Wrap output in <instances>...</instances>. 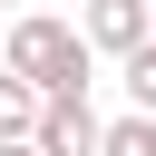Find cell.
<instances>
[{
	"label": "cell",
	"instance_id": "3957f363",
	"mask_svg": "<svg viewBox=\"0 0 156 156\" xmlns=\"http://www.w3.org/2000/svg\"><path fill=\"white\" fill-rule=\"evenodd\" d=\"M29 146H39V156H98V146H107V117H98L88 98H49Z\"/></svg>",
	"mask_w": 156,
	"mask_h": 156
},
{
	"label": "cell",
	"instance_id": "6da1fadb",
	"mask_svg": "<svg viewBox=\"0 0 156 156\" xmlns=\"http://www.w3.org/2000/svg\"><path fill=\"white\" fill-rule=\"evenodd\" d=\"M0 68H20L39 98H88V68H98V49H88V29H78V20L20 10V20H10V58H0Z\"/></svg>",
	"mask_w": 156,
	"mask_h": 156
},
{
	"label": "cell",
	"instance_id": "5b68a950",
	"mask_svg": "<svg viewBox=\"0 0 156 156\" xmlns=\"http://www.w3.org/2000/svg\"><path fill=\"white\" fill-rule=\"evenodd\" d=\"M98 156H156V117H146V107L107 117V146H98Z\"/></svg>",
	"mask_w": 156,
	"mask_h": 156
},
{
	"label": "cell",
	"instance_id": "52a82bcc",
	"mask_svg": "<svg viewBox=\"0 0 156 156\" xmlns=\"http://www.w3.org/2000/svg\"><path fill=\"white\" fill-rule=\"evenodd\" d=\"M0 156H39V146H29V136H20V146H0Z\"/></svg>",
	"mask_w": 156,
	"mask_h": 156
},
{
	"label": "cell",
	"instance_id": "8992f818",
	"mask_svg": "<svg viewBox=\"0 0 156 156\" xmlns=\"http://www.w3.org/2000/svg\"><path fill=\"white\" fill-rule=\"evenodd\" d=\"M117 78H127V107H146V117H156V39H146V49H127V58H117Z\"/></svg>",
	"mask_w": 156,
	"mask_h": 156
},
{
	"label": "cell",
	"instance_id": "7a4b0ae2",
	"mask_svg": "<svg viewBox=\"0 0 156 156\" xmlns=\"http://www.w3.org/2000/svg\"><path fill=\"white\" fill-rule=\"evenodd\" d=\"M78 29H88V49H98V58H127V49H146V39H156V0H88V10H78Z\"/></svg>",
	"mask_w": 156,
	"mask_h": 156
},
{
	"label": "cell",
	"instance_id": "277c9868",
	"mask_svg": "<svg viewBox=\"0 0 156 156\" xmlns=\"http://www.w3.org/2000/svg\"><path fill=\"white\" fill-rule=\"evenodd\" d=\"M39 107H49V98H39V88H29L20 68H0V146H20V136H39Z\"/></svg>",
	"mask_w": 156,
	"mask_h": 156
},
{
	"label": "cell",
	"instance_id": "ba28073f",
	"mask_svg": "<svg viewBox=\"0 0 156 156\" xmlns=\"http://www.w3.org/2000/svg\"><path fill=\"white\" fill-rule=\"evenodd\" d=\"M0 20H20V10H10V0H0Z\"/></svg>",
	"mask_w": 156,
	"mask_h": 156
}]
</instances>
